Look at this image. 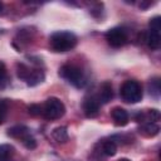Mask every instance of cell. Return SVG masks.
<instances>
[{
  "instance_id": "obj_8",
  "label": "cell",
  "mask_w": 161,
  "mask_h": 161,
  "mask_svg": "<svg viewBox=\"0 0 161 161\" xmlns=\"http://www.w3.org/2000/svg\"><path fill=\"white\" fill-rule=\"evenodd\" d=\"M111 116H112V119L116 126H126L130 119L127 111L122 107H114L111 111Z\"/></svg>"
},
{
  "instance_id": "obj_3",
  "label": "cell",
  "mask_w": 161,
  "mask_h": 161,
  "mask_svg": "<svg viewBox=\"0 0 161 161\" xmlns=\"http://www.w3.org/2000/svg\"><path fill=\"white\" fill-rule=\"evenodd\" d=\"M65 113L64 103L57 97H49L42 106V116L49 121L58 119Z\"/></svg>"
},
{
  "instance_id": "obj_19",
  "label": "cell",
  "mask_w": 161,
  "mask_h": 161,
  "mask_svg": "<svg viewBox=\"0 0 161 161\" xmlns=\"http://www.w3.org/2000/svg\"><path fill=\"white\" fill-rule=\"evenodd\" d=\"M148 25H150V29H152V30H161V18L160 16H153L150 20Z\"/></svg>"
},
{
  "instance_id": "obj_20",
  "label": "cell",
  "mask_w": 161,
  "mask_h": 161,
  "mask_svg": "<svg viewBox=\"0 0 161 161\" xmlns=\"http://www.w3.org/2000/svg\"><path fill=\"white\" fill-rule=\"evenodd\" d=\"M29 113L31 116H40L42 114V106L40 104H30L28 107Z\"/></svg>"
},
{
  "instance_id": "obj_5",
  "label": "cell",
  "mask_w": 161,
  "mask_h": 161,
  "mask_svg": "<svg viewBox=\"0 0 161 161\" xmlns=\"http://www.w3.org/2000/svg\"><path fill=\"white\" fill-rule=\"evenodd\" d=\"M18 77L26 82L28 86H36L44 80V73L40 69H31L25 64H18Z\"/></svg>"
},
{
  "instance_id": "obj_7",
  "label": "cell",
  "mask_w": 161,
  "mask_h": 161,
  "mask_svg": "<svg viewBox=\"0 0 161 161\" xmlns=\"http://www.w3.org/2000/svg\"><path fill=\"white\" fill-rule=\"evenodd\" d=\"M101 102L96 96H88L83 101V111L87 117H96L99 112Z\"/></svg>"
},
{
  "instance_id": "obj_23",
  "label": "cell",
  "mask_w": 161,
  "mask_h": 161,
  "mask_svg": "<svg viewBox=\"0 0 161 161\" xmlns=\"http://www.w3.org/2000/svg\"><path fill=\"white\" fill-rule=\"evenodd\" d=\"M1 11H3V4L0 3V13H1Z\"/></svg>"
},
{
  "instance_id": "obj_15",
  "label": "cell",
  "mask_w": 161,
  "mask_h": 161,
  "mask_svg": "<svg viewBox=\"0 0 161 161\" xmlns=\"http://www.w3.org/2000/svg\"><path fill=\"white\" fill-rule=\"evenodd\" d=\"M102 152L106 156H114L117 152V145L114 141H104L102 143Z\"/></svg>"
},
{
  "instance_id": "obj_17",
  "label": "cell",
  "mask_w": 161,
  "mask_h": 161,
  "mask_svg": "<svg viewBox=\"0 0 161 161\" xmlns=\"http://www.w3.org/2000/svg\"><path fill=\"white\" fill-rule=\"evenodd\" d=\"M150 93H152L155 97L160 96V80H158V78H155L150 82Z\"/></svg>"
},
{
  "instance_id": "obj_1",
  "label": "cell",
  "mask_w": 161,
  "mask_h": 161,
  "mask_svg": "<svg viewBox=\"0 0 161 161\" xmlns=\"http://www.w3.org/2000/svg\"><path fill=\"white\" fill-rule=\"evenodd\" d=\"M49 44L54 52H58V53L68 52L77 45V36L74 33L68 30L55 31L50 35Z\"/></svg>"
},
{
  "instance_id": "obj_18",
  "label": "cell",
  "mask_w": 161,
  "mask_h": 161,
  "mask_svg": "<svg viewBox=\"0 0 161 161\" xmlns=\"http://www.w3.org/2000/svg\"><path fill=\"white\" fill-rule=\"evenodd\" d=\"M8 113V102L5 99H0V125L5 121Z\"/></svg>"
},
{
  "instance_id": "obj_11",
  "label": "cell",
  "mask_w": 161,
  "mask_h": 161,
  "mask_svg": "<svg viewBox=\"0 0 161 161\" xmlns=\"http://www.w3.org/2000/svg\"><path fill=\"white\" fill-rule=\"evenodd\" d=\"M160 126L156 122H145L140 127V132L146 137H153L158 133Z\"/></svg>"
},
{
  "instance_id": "obj_14",
  "label": "cell",
  "mask_w": 161,
  "mask_h": 161,
  "mask_svg": "<svg viewBox=\"0 0 161 161\" xmlns=\"http://www.w3.org/2000/svg\"><path fill=\"white\" fill-rule=\"evenodd\" d=\"M52 136H53V138H54L57 142H59V143H63V142L68 141V131H67V127L59 126V127L54 128L53 132H52Z\"/></svg>"
},
{
  "instance_id": "obj_10",
  "label": "cell",
  "mask_w": 161,
  "mask_h": 161,
  "mask_svg": "<svg viewBox=\"0 0 161 161\" xmlns=\"http://www.w3.org/2000/svg\"><path fill=\"white\" fill-rule=\"evenodd\" d=\"M146 42L151 49H158L161 44V30H152L150 29L146 36Z\"/></svg>"
},
{
  "instance_id": "obj_4",
  "label": "cell",
  "mask_w": 161,
  "mask_h": 161,
  "mask_svg": "<svg viewBox=\"0 0 161 161\" xmlns=\"http://www.w3.org/2000/svg\"><path fill=\"white\" fill-rule=\"evenodd\" d=\"M121 97L127 103H137L142 99V87L137 80H125L121 86Z\"/></svg>"
},
{
  "instance_id": "obj_16",
  "label": "cell",
  "mask_w": 161,
  "mask_h": 161,
  "mask_svg": "<svg viewBox=\"0 0 161 161\" xmlns=\"http://www.w3.org/2000/svg\"><path fill=\"white\" fill-rule=\"evenodd\" d=\"M21 142H23V145L26 147V148H29V150H33V148H35L36 147V141H35V138L31 136V133L29 132V133H26L21 140H20Z\"/></svg>"
},
{
  "instance_id": "obj_9",
  "label": "cell",
  "mask_w": 161,
  "mask_h": 161,
  "mask_svg": "<svg viewBox=\"0 0 161 161\" xmlns=\"http://www.w3.org/2000/svg\"><path fill=\"white\" fill-rule=\"evenodd\" d=\"M97 98L99 99L101 103H108V102L113 98V89H112L111 82L106 80V82H103V83L101 84L99 93H98Z\"/></svg>"
},
{
  "instance_id": "obj_13",
  "label": "cell",
  "mask_w": 161,
  "mask_h": 161,
  "mask_svg": "<svg viewBox=\"0 0 161 161\" xmlns=\"http://www.w3.org/2000/svg\"><path fill=\"white\" fill-rule=\"evenodd\" d=\"M26 133H29V128L25 126H14L8 130V136L18 140H21Z\"/></svg>"
},
{
  "instance_id": "obj_12",
  "label": "cell",
  "mask_w": 161,
  "mask_h": 161,
  "mask_svg": "<svg viewBox=\"0 0 161 161\" xmlns=\"http://www.w3.org/2000/svg\"><path fill=\"white\" fill-rule=\"evenodd\" d=\"M14 155H15L14 146H11L9 143L0 145V161H13Z\"/></svg>"
},
{
  "instance_id": "obj_6",
  "label": "cell",
  "mask_w": 161,
  "mask_h": 161,
  "mask_svg": "<svg viewBox=\"0 0 161 161\" xmlns=\"http://www.w3.org/2000/svg\"><path fill=\"white\" fill-rule=\"evenodd\" d=\"M106 40L107 43L113 47V48H121L123 47L127 40H128V35L125 28L122 26H114L112 29H109L106 33Z\"/></svg>"
},
{
  "instance_id": "obj_21",
  "label": "cell",
  "mask_w": 161,
  "mask_h": 161,
  "mask_svg": "<svg viewBox=\"0 0 161 161\" xmlns=\"http://www.w3.org/2000/svg\"><path fill=\"white\" fill-rule=\"evenodd\" d=\"M5 79H6V69H5V65L0 63V83L5 82Z\"/></svg>"
},
{
  "instance_id": "obj_22",
  "label": "cell",
  "mask_w": 161,
  "mask_h": 161,
  "mask_svg": "<svg viewBox=\"0 0 161 161\" xmlns=\"http://www.w3.org/2000/svg\"><path fill=\"white\" fill-rule=\"evenodd\" d=\"M118 161H131V160H128V158H119Z\"/></svg>"
},
{
  "instance_id": "obj_2",
  "label": "cell",
  "mask_w": 161,
  "mask_h": 161,
  "mask_svg": "<svg viewBox=\"0 0 161 161\" xmlns=\"http://www.w3.org/2000/svg\"><path fill=\"white\" fill-rule=\"evenodd\" d=\"M59 75L77 88H82L87 83L83 70L79 67L73 65V64H64L59 69Z\"/></svg>"
}]
</instances>
